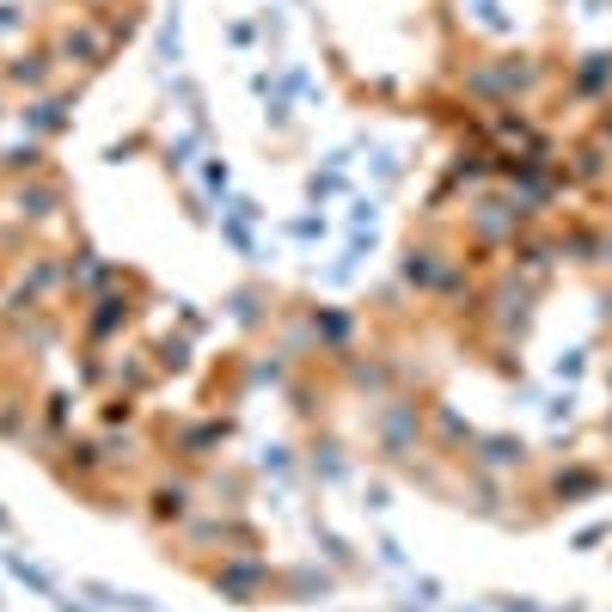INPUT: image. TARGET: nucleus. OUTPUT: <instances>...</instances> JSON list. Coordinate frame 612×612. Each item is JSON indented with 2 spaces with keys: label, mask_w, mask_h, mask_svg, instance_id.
<instances>
[{
  "label": "nucleus",
  "mask_w": 612,
  "mask_h": 612,
  "mask_svg": "<svg viewBox=\"0 0 612 612\" xmlns=\"http://www.w3.org/2000/svg\"><path fill=\"white\" fill-rule=\"evenodd\" d=\"M6 570H13V576H19V581H31L37 594H56V581L43 576V570H37V564H25V557H19V551H6Z\"/></svg>",
  "instance_id": "obj_1"
}]
</instances>
